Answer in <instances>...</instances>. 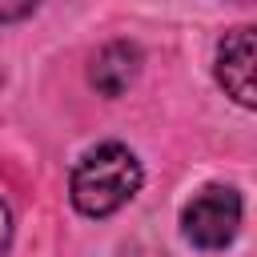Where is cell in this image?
<instances>
[{
  "label": "cell",
  "instance_id": "1",
  "mask_svg": "<svg viewBox=\"0 0 257 257\" xmlns=\"http://www.w3.org/2000/svg\"><path fill=\"white\" fill-rule=\"evenodd\" d=\"M68 189H72V205L84 217H108V213H116L120 205H128L137 197L141 161L116 141L96 145L76 161Z\"/></svg>",
  "mask_w": 257,
  "mask_h": 257
},
{
  "label": "cell",
  "instance_id": "2",
  "mask_svg": "<svg viewBox=\"0 0 257 257\" xmlns=\"http://www.w3.org/2000/svg\"><path fill=\"white\" fill-rule=\"evenodd\" d=\"M181 225H185V237L197 249H225L241 229V197H237V189H229V185L201 189L185 205Z\"/></svg>",
  "mask_w": 257,
  "mask_h": 257
},
{
  "label": "cell",
  "instance_id": "3",
  "mask_svg": "<svg viewBox=\"0 0 257 257\" xmlns=\"http://www.w3.org/2000/svg\"><path fill=\"white\" fill-rule=\"evenodd\" d=\"M217 80L237 104L253 108V28L249 24L225 32V40L217 44Z\"/></svg>",
  "mask_w": 257,
  "mask_h": 257
},
{
  "label": "cell",
  "instance_id": "4",
  "mask_svg": "<svg viewBox=\"0 0 257 257\" xmlns=\"http://www.w3.org/2000/svg\"><path fill=\"white\" fill-rule=\"evenodd\" d=\"M137 64H141V52H137L133 44L116 40V44L100 48V56L92 60V84H96L104 96H120V92L133 84V76H137Z\"/></svg>",
  "mask_w": 257,
  "mask_h": 257
},
{
  "label": "cell",
  "instance_id": "5",
  "mask_svg": "<svg viewBox=\"0 0 257 257\" xmlns=\"http://www.w3.org/2000/svg\"><path fill=\"white\" fill-rule=\"evenodd\" d=\"M40 0H0V24H8V20H20V16H28L32 8H36Z\"/></svg>",
  "mask_w": 257,
  "mask_h": 257
},
{
  "label": "cell",
  "instance_id": "6",
  "mask_svg": "<svg viewBox=\"0 0 257 257\" xmlns=\"http://www.w3.org/2000/svg\"><path fill=\"white\" fill-rule=\"evenodd\" d=\"M8 241H12V213H8V205L0 197V257L8 253Z\"/></svg>",
  "mask_w": 257,
  "mask_h": 257
}]
</instances>
